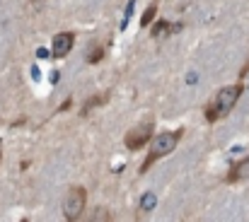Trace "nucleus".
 <instances>
[{"label":"nucleus","instance_id":"f257e3e1","mask_svg":"<svg viewBox=\"0 0 249 222\" xmlns=\"http://www.w3.org/2000/svg\"><path fill=\"white\" fill-rule=\"evenodd\" d=\"M242 92H245V85H242V82L223 87V89H220V92L213 97V102H211V104L203 109L206 121H208V123H215L218 119L228 116V114L232 111V106L237 104V99L242 97Z\"/></svg>","mask_w":249,"mask_h":222},{"label":"nucleus","instance_id":"f03ea898","mask_svg":"<svg viewBox=\"0 0 249 222\" xmlns=\"http://www.w3.org/2000/svg\"><path fill=\"white\" fill-rule=\"evenodd\" d=\"M179 138H181V131H172V133H160V136H155V138L150 140V152H148V157H145V162H143L141 171L145 174V171L150 169V164H155L158 159L167 157L172 150L177 148Z\"/></svg>","mask_w":249,"mask_h":222},{"label":"nucleus","instance_id":"7ed1b4c3","mask_svg":"<svg viewBox=\"0 0 249 222\" xmlns=\"http://www.w3.org/2000/svg\"><path fill=\"white\" fill-rule=\"evenodd\" d=\"M153 128H155V121L153 119H145V121H141L138 126H133L128 133H126V148L131 150V152H136V150H141L143 145H148L150 143V136H153Z\"/></svg>","mask_w":249,"mask_h":222},{"label":"nucleus","instance_id":"20e7f679","mask_svg":"<svg viewBox=\"0 0 249 222\" xmlns=\"http://www.w3.org/2000/svg\"><path fill=\"white\" fill-rule=\"evenodd\" d=\"M85 205H87V193H85V188H80V186L71 188L68 196L63 198V215H66V220H78L85 213Z\"/></svg>","mask_w":249,"mask_h":222},{"label":"nucleus","instance_id":"39448f33","mask_svg":"<svg viewBox=\"0 0 249 222\" xmlns=\"http://www.w3.org/2000/svg\"><path fill=\"white\" fill-rule=\"evenodd\" d=\"M73 44H75V36L71 32H58L51 39V58H66L73 51Z\"/></svg>","mask_w":249,"mask_h":222},{"label":"nucleus","instance_id":"423d86ee","mask_svg":"<svg viewBox=\"0 0 249 222\" xmlns=\"http://www.w3.org/2000/svg\"><path fill=\"white\" fill-rule=\"evenodd\" d=\"M240 179H249V154L240 164H235V169H232L230 176H228V181H240Z\"/></svg>","mask_w":249,"mask_h":222},{"label":"nucleus","instance_id":"0eeeda50","mask_svg":"<svg viewBox=\"0 0 249 222\" xmlns=\"http://www.w3.org/2000/svg\"><path fill=\"white\" fill-rule=\"evenodd\" d=\"M172 34V24L169 22H155L153 24V36L155 39H169Z\"/></svg>","mask_w":249,"mask_h":222},{"label":"nucleus","instance_id":"6e6552de","mask_svg":"<svg viewBox=\"0 0 249 222\" xmlns=\"http://www.w3.org/2000/svg\"><path fill=\"white\" fill-rule=\"evenodd\" d=\"M155 203H158V198H155V193H143V198H141V213H150L153 208H155Z\"/></svg>","mask_w":249,"mask_h":222},{"label":"nucleus","instance_id":"1a4fd4ad","mask_svg":"<svg viewBox=\"0 0 249 222\" xmlns=\"http://www.w3.org/2000/svg\"><path fill=\"white\" fill-rule=\"evenodd\" d=\"M107 97H109V94H99L97 99H89V102H87V104L83 106V116H87V114H89V109H94V106L104 104V102H107Z\"/></svg>","mask_w":249,"mask_h":222},{"label":"nucleus","instance_id":"9d476101","mask_svg":"<svg viewBox=\"0 0 249 222\" xmlns=\"http://www.w3.org/2000/svg\"><path fill=\"white\" fill-rule=\"evenodd\" d=\"M155 12H158V5L153 2V5H150V7H148V10L143 12V19H141V27H148V24H150V22L155 19Z\"/></svg>","mask_w":249,"mask_h":222},{"label":"nucleus","instance_id":"9b49d317","mask_svg":"<svg viewBox=\"0 0 249 222\" xmlns=\"http://www.w3.org/2000/svg\"><path fill=\"white\" fill-rule=\"evenodd\" d=\"M102 56H104V49H102V46H94V49L87 51V63H99Z\"/></svg>","mask_w":249,"mask_h":222},{"label":"nucleus","instance_id":"f8f14e48","mask_svg":"<svg viewBox=\"0 0 249 222\" xmlns=\"http://www.w3.org/2000/svg\"><path fill=\"white\" fill-rule=\"evenodd\" d=\"M92 220H111V215H109V213H107L104 208H99V210H94Z\"/></svg>","mask_w":249,"mask_h":222}]
</instances>
